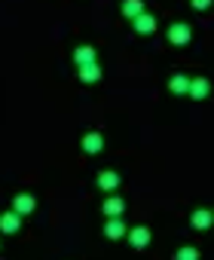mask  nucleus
Here are the masks:
<instances>
[{
    "label": "nucleus",
    "instance_id": "6e6552de",
    "mask_svg": "<svg viewBox=\"0 0 214 260\" xmlns=\"http://www.w3.org/2000/svg\"><path fill=\"white\" fill-rule=\"evenodd\" d=\"M190 77H184V74H174L171 80H168V89L174 92V95H184V92H190Z\"/></svg>",
    "mask_w": 214,
    "mask_h": 260
},
{
    "label": "nucleus",
    "instance_id": "4468645a",
    "mask_svg": "<svg viewBox=\"0 0 214 260\" xmlns=\"http://www.w3.org/2000/svg\"><path fill=\"white\" fill-rule=\"evenodd\" d=\"M80 80L83 83H98L101 80V68L98 64H83L80 68Z\"/></svg>",
    "mask_w": 214,
    "mask_h": 260
},
{
    "label": "nucleus",
    "instance_id": "39448f33",
    "mask_svg": "<svg viewBox=\"0 0 214 260\" xmlns=\"http://www.w3.org/2000/svg\"><path fill=\"white\" fill-rule=\"evenodd\" d=\"M104 236H107V239H120V236H126V223H123V217H111V220H107Z\"/></svg>",
    "mask_w": 214,
    "mask_h": 260
},
{
    "label": "nucleus",
    "instance_id": "0eeeda50",
    "mask_svg": "<svg viewBox=\"0 0 214 260\" xmlns=\"http://www.w3.org/2000/svg\"><path fill=\"white\" fill-rule=\"evenodd\" d=\"M123 211H126V202L117 199V196H111V199L104 202V214L107 217H123Z\"/></svg>",
    "mask_w": 214,
    "mask_h": 260
},
{
    "label": "nucleus",
    "instance_id": "f257e3e1",
    "mask_svg": "<svg viewBox=\"0 0 214 260\" xmlns=\"http://www.w3.org/2000/svg\"><path fill=\"white\" fill-rule=\"evenodd\" d=\"M190 37H193V31H190L184 22H177V25H171V28H168V43H174V46L190 43Z\"/></svg>",
    "mask_w": 214,
    "mask_h": 260
},
{
    "label": "nucleus",
    "instance_id": "9b49d317",
    "mask_svg": "<svg viewBox=\"0 0 214 260\" xmlns=\"http://www.w3.org/2000/svg\"><path fill=\"white\" fill-rule=\"evenodd\" d=\"M135 31H138V34H153V31H156V19L147 16V13L138 16V19H135Z\"/></svg>",
    "mask_w": 214,
    "mask_h": 260
},
{
    "label": "nucleus",
    "instance_id": "f8f14e48",
    "mask_svg": "<svg viewBox=\"0 0 214 260\" xmlns=\"http://www.w3.org/2000/svg\"><path fill=\"white\" fill-rule=\"evenodd\" d=\"M132 245H135L138 251L147 248V245H150V230H147V226H135V230H132Z\"/></svg>",
    "mask_w": 214,
    "mask_h": 260
},
{
    "label": "nucleus",
    "instance_id": "9d476101",
    "mask_svg": "<svg viewBox=\"0 0 214 260\" xmlns=\"http://www.w3.org/2000/svg\"><path fill=\"white\" fill-rule=\"evenodd\" d=\"M98 187L101 190H117L120 187V175L117 172H101L98 175Z\"/></svg>",
    "mask_w": 214,
    "mask_h": 260
},
{
    "label": "nucleus",
    "instance_id": "1a4fd4ad",
    "mask_svg": "<svg viewBox=\"0 0 214 260\" xmlns=\"http://www.w3.org/2000/svg\"><path fill=\"white\" fill-rule=\"evenodd\" d=\"M101 147H104V138H101L98 132H89V135L83 138V150H86V153H101Z\"/></svg>",
    "mask_w": 214,
    "mask_h": 260
},
{
    "label": "nucleus",
    "instance_id": "7ed1b4c3",
    "mask_svg": "<svg viewBox=\"0 0 214 260\" xmlns=\"http://www.w3.org/2000/svg\"><path fill=\"white\" fill-rule=\"evenodd\" d=\"M208 92H211V83H208V80H205V77H196V80H193V83H190V92H187V95H190V98H196V101H199V98H205V95H208Z\"/></svg>",
    "mask_w": 214,
    "mask_h": 260
},
{
    "label": "nucleus",
    "instance_id": "20e7f679",
    "mask_svg": "<svg viewBox=\"0 0 214 260\" xmlns=\"http://www.w3.org/2000/svg\"><path fill=\"white\" fill-rule=\"evenodd\" d=\"M13 211H16V214H31V211H34V196L19 193V196L13 199Z\"/></svg>",
    "mask_w": 214,
    "mask_h": 260
},
{
    "label": "nucleus",
    "instance_id": "f3484780",
    "mask_svg": "<svg viewBox=\"0 0 214 260\" xmlns=\"http://www.w3.org/2000/svg\"><path fill=\"white\" fill-rule=\"evenodd\" d=\"M190 7H193V10H199V13H205V10L211 7V0H190Z\"/></svg>",
    "mask_w": 214,
    "mask_h": 260
},
{
    "label": "nucleus",
    "instance_id": "423d86ee",
    "mask_svg": "<svg viewBox=\"0 0 214 260\" xmlns=\"http://www.w3.org/2000/svg\"><path fill=\"white\" fill-rule=\"evenodd\" d=\"M123 16H129L132 22L144 16V0H123Z\"/></svg>",
    "mask_w": 214,
    "mask_h": 260
},
{
    "label": "nucleus",
    "instance_id": "ddd939ff",
    "mask_svg": "<svg viewBox=\"0 0 214 260\" xmlns=\"http://www.w3.org/2000/svg\"><path fill=\"white\" fill-rule=\"evenodd\" d=\"M74 61L83 68V64H95V49L92 46H80L77 52H74Z\"/></svg>",
    "mask_w": 214,
    "mask_h": 260
},
{
    "label": "nucleus",
    "instance_id": "2eb2a0df",
    "mask_svg": "<svg viewBox=\"0 0 214 260\" xmlns=\"http://www.w3.org/2000/svg\"><path fill=\"white\" fill-rule=\"evenodd\" d=\"M0 223H4V233H16L19 226H22V214H4V220H0Z\"/></svg>",
    "mask_w": 214,
    "mask_h": 260
},
{
    "label": "nucleus",
    "instance_id": "f03ea898",
    "mask_svg": "<svg viewBox=\"0 0 214 260\" xmlns=\"http://www.w3.org/2000/svg\"><path fill=\"white\" fill-rule=\"evenodd\" d=\"M211 220H214V211H208V208H196V211L190 214V223H193L196 230H208Z\"/></svg>",
    "mask_w": 214,
    "mask_h": 260
},
{
    "label": "nucleus",
    "instance_id": "dca6fc26",
    "mask_svg": "<svg viewBox=\"0 0 214 260\" xmlns=\"http://www.w3.org/2000/svg\"><path fill=\"white\" fill-rule=\"evenodd\" d=\"M174 260H199V248H190V245H184V248H177Z\"/></svg>",
    "mask_w": 214,
    "mask_h": 260
}]
</instances>
